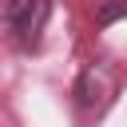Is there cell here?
Returning <instances> with one entry per match:
<instances>
[{
	"label": "cell",
	"instance_id": "obj_1",
	"mask_svg": "<svg viewBox=\"0 0 127 127\" xmlns=\"http://www.w3.org/2000/svg\"><path fill=\"white\" fill-rule=\"evenodd\" d=\"M52 8H56V0H4L0 24L16 48H36L40 32L52 20Z\"/></svg>",
	"mask_w": 127,
	"mask_h": 127
},
{
	"label": "cell",
	"instance_id": "obj_2",
	"mask_svg": "<svg viewBox=\"0 0 127 127\" xmlns=\"http://www.w3.org/2000/svg\"><path fill=\"white\" fill-rule=\"evenodd\" d=\"M111 91H115V75H111L103 64L83 67V75L75 79V103H79L83 111H99V107H107Z\"/></svg>",
	"mask_w": 127,
	"mask_h": 127
},
{
	"label": "cell",
	"instance_id": "obj_3",
	"mask_svg": "<svg viewBox=\"0 0 127 127\" xmlns=\"http://www.w3.org/2000/svg\"><path fill=\"white\" fill-rule=\"evenodd\" d=\"M115 16H127V0H111V4L99 8V24H111Z\"/></svg>",
	"mask_w": 127,
	"mask_h": 127
}]
</instances>
